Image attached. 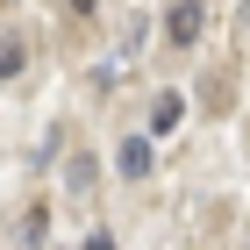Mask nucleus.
I'll list each match as a JSON object with an SVG mask.
<instances>
[{
    "label": "nucleus",
    "instance_id": "nucleus-1",
    "mask_svg": "<svg viewBox=\"0 0 250 250\" xmlns=\"http://www.w3.org/2000/svg\"><path fill=\"white\" fill-rule=\"evenodd\" d=\"M165 29H172V43H193L200 29H208V15H200V7H172V21H165Z\"/></svg>",
    "mask_w": 250,
    "mask_h": 250
},
{
    "label": "nucleus",
    "instance_id": "nucleus-2",
    "mask_svg": "<svg viewBox=\"0 0 250 250\" xmlns=\"http://www.w3.org/2000/svg\"><path fill=\"white\" fill-rule=\"evenodd\" d=\"M122 172H129V179L150 172V136H129V143H122Z\"/></svg>",
    "mask_w": 250,
    "mask_h": 250
},
{
    "label": "nucleus",
    "instance_id": "nucleus-3",
    "mask_svg": "<svg viewBox=\"0 0 250 250\" xmlns=\"http://www.w3.org/2000/svg\"><path fill=\"white\" fill-rule=\"evenodd\" d=\"M179 115H186V100L179 93H157V107H150V129L165 136V129H179Z\"/></svg>",
    "mask_w": 250,
    "mask_h": 250
},
{
    "label": "nucleus",
    "instance_id": "nucleus-4",
    "mask_svg": "<svg viewBox=\"0 0 250 250\" xmlns=\"http://www.w3.org/2000/svg\"><path fill=\"white\" fill-rule=\"evenodd\" d=\"M15 72H21V36L0 29V79H15Z\"/></svg>",
    "mask_w": 250,
    "mask_h": 250
},
{
    "label": "nucleus",
    "instance_id": "nucleus-5",
    "mask_svg": "<svg viewBox=\"0 0 250 250\" xmlns=\"http://www.w3.org/2000/svg\"><path fill=\"white\" fill-rule=\"evenodd\" d=\"M43 236H50V222H43V208H36L29 222H21V243H29V250H43Z\"/></svg>",
    "mask_w": 250,
    "mask_h": 250
},
{
    "label": "nucleus",
    "instance_id": "nucleus-6",
    "mask_svg": "<svg viewBox=\"0 0 250 250\" xmlns=\"http://www.w3.org/2000/svg\"><path fill=\"white\" fill-rule=\"evenodd\" d=\"M86 250H115V236H107V229H100V236H93V243H86Z\"/></svg>",
    "mask_w": 250,
    "mask_h": 250
}]
</instances>
